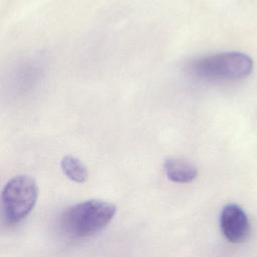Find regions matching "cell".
Wrapping results in <instances>:
<instances>
[{
  "label": "cell",
  "instance_id": "cell-1",
  "mask_svg": "<svg viewBox=\"0 0 257 257\" xmlns=\"http://www.w3.org/2000/svg\"><path fill=\"white\" fill-rule=\"evenodd\" d=\"M116 207L103 200H87L66 209L60 218L62 230L71 237L84 238L101 231L114 217Z\"/></svg>",
  "mask_w": 257,
  "mask_h": 257
},
{
  "label": "cell",
  "instance_id": "cell-2",
  "mask_svg": "<svg viewBox=\"0 0 257 257\" xmlns=\"http://www.w3.org/2000/svg\"><path fill=\"white\" fill-rule=\"evenodd\" d=\"M253 69V60L242 52H221L195 60L191 65L194 74L209 80H238Z\"/></svg>",
  "mask_w": 257,
  "mask_h": 257
},
{
  "label": "cell",
  "instance_id": "cell-3",
  "mask_svg": "<svg viewBox=\"0 0 257 257\" xmlns=\"http://www.w3.org/2000/svg\"><path fill=\"white\" fill-rule=\"evenodd\" d=\"M38 198L35 180L27 175H18L10 179L1 194L3 218L8 224H17L33 210Z\"/></svg>",
  "mask_w": 257,
  "mask_h": 257
},
{
  "label": "cell",
  "instance_id": "cell-4",
  "mask_svg": "<svg viewBox=\"0 0 257 257\" xmlns=\"http://www.w3.org/2000/svg\"><path fill=\"white\" fill-rule=\"evenodd\" d=\"M220 227L231 243H241L250 234V224L244 210L236 204L226 205L220 215Z\"/></svg>",
  "mask_w": 257,
  "mask_h": 257
},
{
  "label": "cell",
  "instance_id": "cell-5",
  "mask_svg": "<svg viewBox=\"0 0 257 257\" xmlns=\"http://www.w3.org/2000/svg\"><path fill=\"white\" fill-rule=\"evenodd\" d=\"M164 170L168 179L174 183H191L198 176V170L195 165L179 158L166 159L164 162Z\"/></svg>",
  "mask_w": 257,
  "mask_h": 257
},
{
  "label": "cell",
  "instance_id": "cell-6",
  "mask_svg": "<svg viewBox=\"0 0 257 257\" xmlns=\"http://www.w3.org/2000/svg\"><path fill=\"white\" fill-rule=\"evenodd\" d=\"M60 167L65 176L75 183L81 184L87 179V170L83 163L76 157L64 156L61 159Z\"/></svg>",
  "mask_w": 257,
  "mask_h": 257
}]
</instances>
